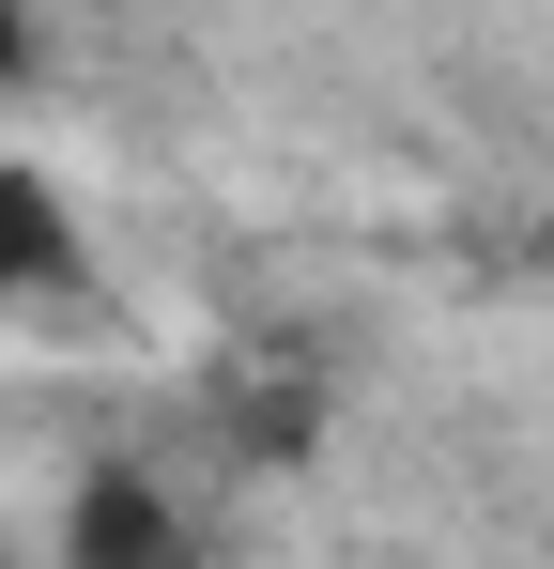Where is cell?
<instances>
[{"mask_svg": "<svg viewBox=\"0 0 554 569\" xmlns=\"http://www.w3.org/2000/svg\"><path fill=\"white\" fill-rule=\"evenodd\" d=\"M78 262H92V231H78V200H62V170L0 139V308L78 292Z\"/></svg>", "mask_w": 554, "mask_h": 569, "instance_id": "obj_1", "label": "cell"}, {"mask_svg": "<svg viewBox=\"0 0 554 569\" xmlns=\"http://www.w3.org/2000/svg\"><path fill=\"white\" fill-rule=\"evenodd\" d=\"M62 569H185V523L139 462H92L62 492Z\"/></svg>", "mask_w": 554, "mask_h": 569, "instance_id": "obj_2", "label": "cell"}, {"mask_svg": "<svg viewBox=\"0 0 554 569\" xmlns=\"http://www.w3.org/2000/svg\"><path fill=\"white\" fill-rule=\"evenodd\" d=\"M16 78H31V16L0 0V93H16Z\"/></svg>", "mask_w": 554, "mask_h": 569, "instance_id": "obj_3", "label": "cell"}]
</instances>
